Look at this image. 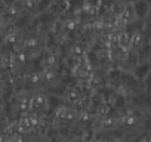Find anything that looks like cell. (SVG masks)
Here are the masks:
<instances>
[{"label":"cell","mask_w":151,"mask_h":142,"mask_svg":"<svg viewBox=\"0 0 151 142\" xmlns=\"http://www.w3.org/2000/svg\"><path fill=\"white\" fill-rule=\"evenodd\" d=\"M135 12H136V15L141 16V18L145 16L147 12H148V3L144 2V0H141V2H136V3H135Z\"/></svg>","instance_id":"obj_1"},{"label":"cell","mask_w":151,"mask_h":142,"mask_svg":"<svg viewBox=\"0 0 151 142\" xmlns=\"http://www.w3.org/2000/svg\"><path fill=\"white\" fill-rule=\"evenodd\" d=\"M148 73H150V65H148V64H142V65H139V67L135 70V74H136L138 79H144V77H147Z\"/></svg>","instance_id":"obj_2"},{"label":"cell","mask_w":151,"mask_h":142,"mask_svg":"<svg viewBox=\"0 0 151 142\" xmlns=\"http://www.w3.org/2000/svg\"><path fill=\"white\" fill-rule=\"evenodd\" d=\"M145 79H147V87L151 89V73H148V76H147Z\"/></svg>","instance_id":"obj_3"}]
</instances>
